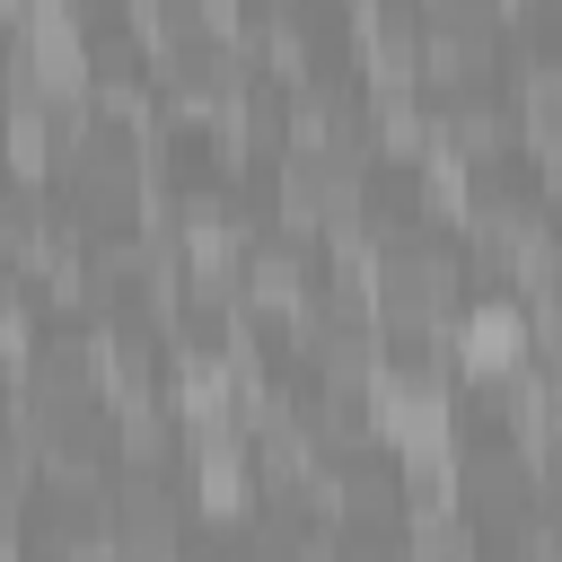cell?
<instances>
[{
	"instance_id": "cell-1",
	"label": "cell",
	"mask_w": 562,
	"mask_h": 562,
	"mask_svg": "<svg viewBox=\"0 0 562 562\" xmlns=\"http://www.w3.org/2000/svg\"><path fill=\"white\" fill-rule=\"evenodd\" d=\"M527 351H544V342H536V325H518V307H509V299L474 307V316H465V334H457V369H465V378H483V386H492V378H509Z\"/></svg>"
}]
</instances>
